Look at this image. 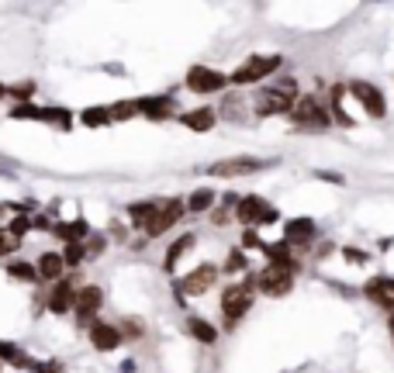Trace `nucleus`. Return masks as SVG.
<instances>
[{"label":"nucleus","instance_id":"obj_15","mask_svg":"<svg viewBox=\"0 0 394 373\" xmlns=\"http://www.w3.org/2000/svg\"><path fill=\"white\" fill-rule=\"evenodd\" d=\"M100 287H84L80 294H77V311H80V318H87V315H94L100 308Z\"/></svg>","mask_w":394,"mask_h":373},{"label":"nucleus","instance_id":"obj_27","mask_svg":"<svg viewBox=\"0 0 394 373\" xmlns=\"http://www.w3.org/2000/svg\"><path fill=\"white\" fill-rule=\"evenodd\" d=\"M84 256H87V249H84V246L77 242V246H70V249H66V256H63V263H80Z\"/></svg>","mask_w":394,"mask_h":373},{"label":"nucleus","instance_id":"obj_11","mask_svg":"<svg viewBox=\"0 0 394 373\" xmlns=\"http://www.w3.org/2000/svg\"><path fill=\"white\" fill-rule=\"evenodd\" d=\"M214 277H218V270H214L211 263H204V267H197L194 273L184 280V290H187V294H204V290L214 283Z\"/></svg>","mask_w":394,"mask_h":373},{"label":"nucleus","instance_id":"obj_35","mask_svg":"<svg viewBox=\"0 0 394 373\" xmlns=\"http://www.w3.org/2000/svg\"><path fill=\"white\" fill-rule=\"evenodd\" d=\"M391 332H394V318H391Z\"/></svg>","mask_w":394,"mask_h":373},{"label":"nucleus","instance_id":"obj_28","mask_svg":"<svg viewBox=\"0 0 394 373\" xmlns=\"http://www.w3.org/2000/svg\"><path fill=\"white\" fill-rule=\"evenodd\" d=\"M0 360H14V363H21L17 349H14V346H7V342H0Z\"/></svg>","mask_w":394,"mask_h":373},{"label":"nucleus","instance_id":"obj_21","mask_svg":"<svg viewBox=\"0 0 394 373\" xmlns=\"http://www.w3.org/2000/svg\"><path fill=\"white\" fill-rule=\"evenodd\" d=\"M191 242H194L191 235H184L180 242H173V249L166 253V270H173V267H177V260H180V256H184V253L191 249Z\"/></svg>","mask_w":394,"mask_h":373},{"label":"nucleus","instance_id":"obj_20","mask_svg":"<svg viewBox=\"0 0 394 373\" xmlns=\"http://www.w3.org/2000/svg\"><path fill=\"white\" fill-rule=\"evenodd\" d=\"M187 328H191V335H197L200 342H214V328H211L204 318H191V322H187Z\"/></svg>","mask_w":394,"mask_h":373},{"label":"nucleus","instance_id":"obj_14","mask_svg":"<svg viewBox=\"0 0 394 373\" xmlns=\"http://www.w3.org/2000/svg\"><path fill=\"white\" fill-rule=\"evenodd\" d=\"M73 304H77V294H73V287H70V283H59V287L52 290V297H49V308H52L56 315L70 311Z\"/></svg>","mask_w":394,"mask_h":373},{"label":"nucleus","instance_id":"obj_5","mask_svg":"<svg viewBox=\"0 0 394 373\" xmlns=\"http://www.w3.org/2000/svg\"><path fill=\"white\" fill-rule=\"evenodd\" d=\"M225 77L218 73V70H207V66H194L191 73H187V87L197 93H211V90H225Z\"/></svg>","mask_w":394,"mask_h":373},{"label":"nucleus","instance_id":"obj_17","mask_svg":"<svg viewBox=\"0 0 394 373\" xmlns=\"http://www.w3.org/2000/svg\"><path fill=\"white\" fill-rule=\"evenodd\" d=\"M59 273H63V256H56V253H45V256L38 260V277L59 280Z\"/></svg>","mask_w":394,"mask_h":373},{"label":"nucleus","instance_id":"obj_29","mask_svg":"<svg viewBox=\"0 0 394 373\" xmlns=\"http://www.w3.org/2000/svg\"><path fill=\"white\" fill-rule=\"evenodd\" d=\"M28 225H31L28 218H17V221L10 225V232H14V235H21V232H28Z\"/></svg>","mask_w":394,"mask_h":373},{"label":"nucleus","instance_id":"obj_2","mask_svg":"<svg viewBox=\"0 0 394 373\" xmlns=\"http://www.w3.org/2000/svg\"><path fill=\"white\" fill-rule=\"evenodd\" d=\"M249 308H253V280H246V283H239V287H228V290H225L221 311H225V318H228V322L242 318Z\"/></svg>","mask_w":394,"mask_h":373},{"label":"nucleus","instance_id":"obj_9","mask_svg":"<svg viewBox=\"0 0 394 373\" xmlns=\"http://www.w3.org/2000/svg\"><path fill=\"white\" fill-rule=\"evenodd\" d=\"M349 90H353V97H356V100H360V104H363L374 118H381V114H384V97H381L377 87H370V84H353Z\"/></svg>","mask_w":394,"mask_h":373},{"label":"nucleus","instance_id":"obj_22","mask_svg":"<svg viewBox=\"0 0 394 373\" xmlns=\"http://www.w3.org/2000/svg\"><path fill=\"white\" fill-rule=\"evenodd\" d=\"M211 197H214L211 190H194V193H191V204H187V207H191V211H204V207L211 204Z\"/></svg>","mask_w":394,"mask_h":373},{"label":"nucleus","instance_id":"obj_3","mask_svg":"<svg viewBox=\"0 0 394 373\" xmlns=\"http://www.w3.org/2000/svg\"><path fill=\"white\" fill-rule=\"evenodd\" d=\"M235 218H239V221H246V225H267V221H274V218H277V211H274L263 197H246V200H239Z\"/></svg>","mask_w":394,"mask_h":373},{"label":"nucleus","instance_id":"obj_13","mask_svg":"<svg viewBox=\"0 0 394 373\" xmlns=\"http://www.w3.org/2000/svg\"><path fill=\"white\" fill-rule=\"evenodd\" d=\"M367 294H370V301H377L381 308H394V280H388V277L374 280V283L367 287Z\"/></svg>","mask_w":394,"mask_h":373},{"label":"nucleus","instance_id":"obj_26","mask_svg":"<svg viewBox=\"0 0 394 373\" xmlns=\"http://www.w3.org/2000/svg\"><path fill=\"white\" fill-rule=\"evenodd\" d=\"M10 273H14L17 280H35V277H38V270H31L28 263H14V267H10Z\"/></svg>","mask_w":394,"mask_h":373},{"label":"nucleus","instance_id":"obj_25","mask_svg":"<svg viewBox=\"0 0 394 373\" xmlns=\"http://www.w3.org/2000/svg\"><path fill=\"white\" fill-rule=\"evenodd\" d=\"M104 121H111V111H100V107L84 111V125H104Z\"/></svg>","mask_w":394,"mask_h":373},{"label":"nucleus","instance_id":"obj_34","mask_svg":"<svg viewBox=\"0 0 394 373\" xmlns=\"http://www.w3.org/2000/svg\"><path fill=\"white\" fill-rule=\"evenodd\" d=\"M3 93H7V90H3V87H0V97H3Z\"/></svg>","mask_w":394,"mask_h":373},{"label":"nucleus","instance_id":"obj_7","mask_svg":"<svg viewBox=\"0 0 394 373\" xmlns=\"http://www.w3.org/2000/svg\"><path fill=\"white\" fill-rule=\"evenodd\" d=\"M260 287H263L270 297L287 294V290H291V267H270V270H263V273H260Z\"/></svg>","mask_w":394,"mask_h":373},{"label":"nucleus","instance_id":"obj_30","mask_svg":"<svg viewBox=\"0 0 394 373\" xmlns=\"http://www.w3.org/2000/svg\"><path fill=\"white\" fill-rule=\"evenodd\" d=\"M242 246H249V249H260L263 242L256 239V232H246V239H242Z\"/></svg>","mask_w":394,"mask_h":373},{"label":"nucleus","instance_id":"obj_10","mask_svg":"<svg viewBox=\"0 0 394 373\" xmlns=\"http://www.w3.org/2000/svg\"><path fill=\"white\" fill-rule=\"evenodd\" d=\"M90 342H94V349L107 353V349H114V346L121 342V332H118L114 325H104V322H97V325H90Z\"/></svg>","mask_w":394,"mask_h":373},{"label":"nucleus","instance_id":"obj_33","mask_svg":"<svg viewBox=\"0 0 394 373\" xmlns=\"http://www.w3.org/2000/svg\"><path fill=\"white\" fill-rule=\"evenodd\" d=\"M38 373H56V363H45V367H38Z\"/></svg>","mask_w":394,"mask_h":373},{"label":"nucleus","instance_id":"obj_24","mask_svg":"<svg viewBox=\"0 0 394 373\" xmlns=\"http://www.w3.org/2000/svg\"><path fill=\"white\" fill-rule=\"evenodd\" d=\"M14 249H17V235H14L10 228H7V232L0 228V256H7V253H14Z\"/></svg>","mask_w":394,"mask_h":373},{"label":"nucleus","instance_id":"obj_8","mask_svg":"<svg viewBox=\"0 0 394 373\" xmlns=\"http://www.w3.org/2000/svg\"><path fill=\"white\" fill-rule=\"evenodd\" d=\"M260 166H263V163H256V159L242 156V159L214 163V166H211V177H246V173H253V170H260Z\"/></svg>","mask_w":394,"mask_h":373},{"label":"nucleus","instance_id":"obj_16","mask_svg":"<svg viewBox=\"0 0 394 373\" xmlns=\"http://www.w3.org/2000/svg\"><path fill=\"white\" fill-rule=\"evenodd\" d=\"M184 125H187L191 132H207V128L214 125V111H211V107L191 111V114H184Z\"/></svg>","mask_w":394,"mask_h":373},{"label":"nucleus","instance_id":"obj_12","mask_svg":"<svg viewBox=\"0 0 394 373\" xmlns=\"http://www.w3.org/2000/svg\"><path fill=\"white\" fill-rule=\"evenodd\" d=\"M294 118H297V125H325V114L318 111V104H315L311 97L297 100V104H294Z\"/></svg>","mask_w":394,"mask_h":373},{"label":"nucleus","instance_id":"obj_19","mask_svg":"<svg viewBox=\"0 0 394 373\" xmlns=\"http://www.w3.org/2000/svg\"><path fill=\"white\" fill-rule=\"evenodd\" d=\"M156 207H159V204H132V221H135L139 228H145V225L152 221Z\"/></svg>","mask_w":394,"mask_h":373},{"label":"nucleus","instance_id":"obj_4","mask_svg":"<svg viewBox=\"0 0 394 373\" xmlns=\"http://www.w3.org/2000/svg\"><path fill=\"white\" fill-rule=\"evenodd\" d=\"M294 107V84H284V87H274L260 97L256 111L260 114H281V111H291Z\"/></svg>","mask_w":394,"mask_h":373},{"label":"nucleus","instance_id":"obj_6","mask_svg":"<svg viewBox=\"0 0 394 373\" xmlns=\"http://www.w3.org/2000/svg\"><path fill=\"white\" fill-rule=\"evenodd\" d=\"M180 214H184V204H180V200L159 204V207H156V214H152V221L145 225V232H149V235H163L170 225H177V221H180Z\"/></svg>","mask_w":394,"mask_h":373},{"label":"nucleus","instance_id":"obj_18","mask_svg":"<svg viewBox=\"0 0 394 373\" xmlns=\"http://www.w3.org/2000/svg\"><path fill=\"white\" fill-rule=\"evenodd\" d=\"M311 232H315V225L308 218H297L287 225V242H304V239H311Z\"/></svg>","mask_w":394,"mask_h":373},{"label":"nucleus","instance_id":"obj_31","mask_svg":"<svg viewBox=\"0 0 394 373\" xmlns=\"http://www.w3.org/2000/svg\"><path fill=\"white\" fill-rule=\"evenodd\" d=\"M100 249H104V239H90V249H87V256H97Z\"/></svg>","mask_w":394,"mask_h":373},{"label":"nucleus","instance_id":"obj_1","mask_svg":"<svg viewBox=\"0 0 394 373\" xmlns=\"http://www.w3.org/2000/svg\"><path fill=\"white\" fill-rule=\"evenodd\" d=\"M281 66V56H256V59H249V63H242L235 73H232V84L235 87H246V84H256V80H263V77H270L274 70Z\"/></svg>","mask_w":394,"mask_h":373},{"label":"nucleus","instance_id":"obj_32","mask_svg":"<svg viewBox=\"0 0 394 373\" xmlns=\"http://www.w3.org/2000/svg\"><path fill=\"white\" fill-rule=\"evenodd\" d=\"M242 267H246V263H242V256H239V253H235V256H232V260H228V270H242Z\"/></svg>","mask_w":394,"mask_h":373},{"label":"nucleus","instance_id":"obj_23","mask_svg":"<svg viewBox=\"0 0 394 373\" xmlns=\"http://www.w3.org/2000/svg\"><path fill=\"white\" fill-rule=\"evenodd\" d=\"M84 232H87V225H84V221H77V225H66V228H59V235H63V239H70V246H77V239H80Z\"/></svg>","mask_w":394,"mask_h":373}]
</instances>
